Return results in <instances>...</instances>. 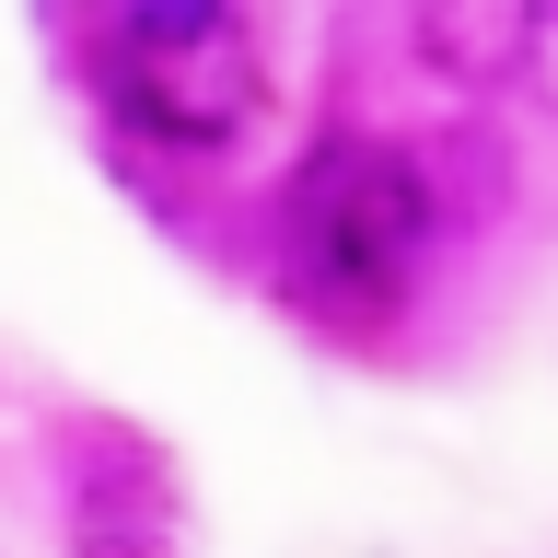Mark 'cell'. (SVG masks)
<instances>
[{
    "label": "cell",
    "instance_id": "1",
    "mask_svg": "<svg viewBox=\"0 0 558 558\" xmlns=\"http://www.w3.org/2000/svg\"><path fill=\"white\" fill-rule=\"evenodd\" d=\"M430 221H442L430 163L396 140H326V151H303L291 198H279V244H291L303 291H326V303H396Z\"/></svg>",
    "mask_w": 558,
    "mask_h": 558
},
{
    "label": "cell",
    "instance_id": "2",
    "mask_svg": "<svg viewBox=\"0 0 558 558\" xmlns=\"http://www.w3.org/2000/svg\"><path fill=\"white\" fill-rule=\"evenodd\" d=\"M105 59V105L151 129L163 151H221L233 129H256V105H268V70H256V35L233 12H129V24L94 35Z\"/></svg>",
    "mask_w": 558,
    "mask_h": 558
},
{
    "label": "cell",
    "instance_id": "3",
    "mask_svg": "<svg viewBox=\"0 0 558 558\" xmlns=\"http://www.w3.org/2000/svg\"><path fill=\"white\" fill-rule=\"evenodd\" d=\"M535 47H547V24L512 12V0H430L418 12V59L442 70V82H465V94H500Z\"/></svg>",
    "mask_w": 558,
    "mask_h": 558
}]
</instances>
